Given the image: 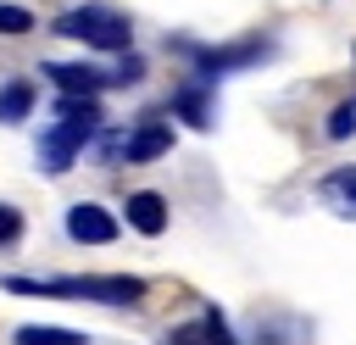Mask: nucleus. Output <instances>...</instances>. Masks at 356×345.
Masks as SVG:
<instances>
[{"label":"nucleus","instance_id":"1","mask_svg":"<svg viewBox=\"0 0 356 345\" xmlns=\"http://www.w3.org/2000/svg\"><path fill=\"white\" fill-rule=\"evenodd\" d=\"M11 295H50V300H100V306H128L145 295V278L128 273H61V278H6Z\"/></svg>","mask_w":356,"mask_h":345},{"label":"nucleus","instance_id":"2","mask_svg":"<svg viewBox=\"0 0 356 345\" xmlns=\"http://www.w3.org/2000/svg\"><path fill=\"white\" fill-rule=\"evenodd\" d=\"M56 33L61 39H78V45H95V50H128V17L111 11V6H72L56 17Z\"/></svg>","mask_w":356,"mask_h":345},{"label":"nucleus","instance_id":"3","mask_svg":"<svg viewBox=\"0 0 356 345\" xmlns=\"http://www.w3.org/2000/svg\"><path fill=\"white\" fill-rule=\"evenodd\" d=\"M83 139H89V128H78V122H56V128H44V134H39V167H44V172H67V167L78 161Z\"/></svg>","mask_w":356,"mask_h":345},{"label":"nucleus","instance_id":"4","mask_svg":"<svg viewBox=\"0 0 356 345\" xmlns=\"http://www.w3.org/2000/svg\"><path fill=\"white\" fill-rule=\"evenodd\" d=\"M44 78L56 89H67V95H100V89L117 83V72H100L89 61H44Z\"/></svg>","mask_w":356,"mask_h":345},{"label":"nucleus","instance_id":"5","mask_svg":"<svg viewBox=\"0 0 356 345\" xmlns=\"http://www.w3.org/2000/svg\"><path fill=\"white\" fill-rule=\"evenodd\" d=\"M67 234H72L78 245H111V239H117V217H111L106 206L78 200V206L67 211Z\"/></svg>","mask_w":356,"mask_h":345},{"label":"nucleus","instance_id":"6","mask_svg":"<svg viewBox=\"0 0 356 345\" xmlns=\"http://www.w3.org/2000/svg\"><path fill=\"white\" fill-rule=\"evenodd\" d=\"M250 61H267V45L261 39H239V45H222V50H195V67L206 78L234 72V67H250Z\"/></svg>","mask_w":356,"mask_h":345},{"label":"nucleus","instance_id":"7","mask_svg":"<svg viewBox=\"0 0 356 345\" xmlns=\"http://www.w3.org/2000/svg\"><path fill=\"white\" fill-rule=\"evenodd\" d=\"M167 145H172V128H167V122H139V128L122 139L117 156H128V161H156V156H167Z\"/></svg>","mask_w":356,"mask_h":345},{"label":"nucleus","instance_id":"8","mask_svg":"<svg viewBox=\"0 0 356 345\" xmlns=\"http://www.w3.org/2000/svg\"><path fill=\"white\" fill-rule=\"evenodd\" d=\"M128 228L134 234H161L167 228V200L156 189H134L128 195Z\"/></svg>","mask_w":356,"mask_h":345},{"label":"nucleus","instance_id":"9","mask_svg":"<svg viewBox=\"0 0 356 345\" xmlns=\"http://www.w3.org/2000/svg\"><path fill=\"white\" fill-rule=\"evenodd\" d=\"M172 111H178L189 128H200V134L217 122V111H211V89H206V83H184V89L172 95Z\"/></svg>","mask_w":356,"mask_h":345},{"label":"nucleus","instance_id":"10","mask_svg":"<svg viewBox=\"0 0 356 345\" xmlns=\"http://www.w3.org/2000/svg\"><path fill=\"white\" fill-rule=\"evenodd\" d=\"M317 189H323V206H328V211H339V217L356 223V167H334Z\"/></svg>","mask_w":356,"mask_h":345},{"label":"nucleus","instance_id":"11","mask_svg":"<svg viewBox=\"0 0 356 345\" xmlns=\"http://www.w3.org/2000/svg\"><path fill=\"white\" fill-rule=\"evenodd\" d=\"M28 111H33V83H28V78L0 83V122H22Z\"/></svg>","mask_w":356,"mask_h":345},{"label":"nucleus","instance_id":"12","mask_svg":"<svg viewBox=\"0 0 356 345\" xmlns=\"http://www.w3.org/2000/svg\"><path fill=\"white\" fill-rule=\"evenodd\" d=\"M17 345H83V334H67V328H17Z\"/></svg>","mask_w":356,"mask_h":345},{"label":"nucleus","instance_id":"13","mask_svg":"<svg viewBox=\"0 0 356 345\" xmlns=\"http://www.w3.org/2000/svg\"><path fill=\"white\" fill-rule=\"evenodd\" d=\"M28 28H33V17L22 6H0V33H28Z\"/></svg>","mask_w":356,"mask_h":345},{"label":"nucleus","instance_id":"14","mask_svg":"<svg viewBox=\"0 0 356 345\" xmlns=\"http://www.w3.org/2000/svg\"><path fill=\"white\" fill-rule=\"evenodd\" d=\"M17 234H22V211L0 200V245H17Z\"/></svg>","mask_w":356,"mask_h":345},{"label":"nucleus","instance_id":"15","mask_svg":"<svg viewBox=\"0 0 356 345\" xmlns=\"http://www.w3.org/2000/svg\"><path fill=\"white\" fill-rule=\"evenodd\" d=\"M328 134H334V139H350V134H356V111H350V106H339V111L328 117Z\"/></svg>","mask_w":356,"mask_h":345}]
</instances>
